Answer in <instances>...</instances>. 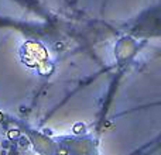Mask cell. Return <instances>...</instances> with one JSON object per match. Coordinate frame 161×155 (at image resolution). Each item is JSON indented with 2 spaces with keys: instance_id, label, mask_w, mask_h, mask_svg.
I'll return each instance as SVG.
<instances>
[{
  "instance_id": "1",
  "label": "cell",
  "mask_w": 161,
  "mask_h": 155,
  "mask_svg": "<svg viewBox=\"0 0 161 155\" xmlns=\"http://www.w3.org/2000/svg\"><path fill=\"white\" fill-rule=\"evenodd\" d=\"M54 48H55L57 51H61V49H64V44H62V42H57V44L54 45Z\"/></svg>"
},
{
  "instance_id": "2",
  "label": "cell",
  "mask_w": 161,
  "mask_h": 155,
  "mask_svg": "<svg viewBox=\"0 0 161 155\" xmlns=\"http://www.w3.org/2000/svg\"><path fill=\"white\" fill-rule=\"evenodd\" d=\"M1 120H3V116H1V114H0V121H1Z\"/></svg>"
}]
</instances>
